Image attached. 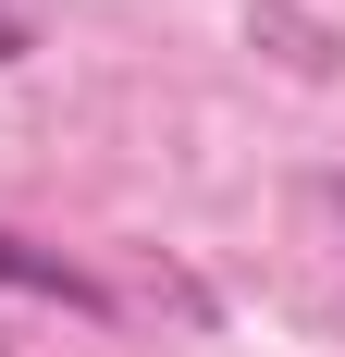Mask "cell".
Wrapping results in <instances>:
<instances>
[{
  "label": "cell",
  "instance_id": "obj_2",
  "mask_svg": "<svg viewBox=\"0 0 345 357\" xmlns=\"http://www.w3.org/2000/svg\"><path fill=\"white\" fill-rule=\"evenodd\" d=\"M25 50H37V25H25V13H13V0H0V74L25 62Z\"/></svg>",
  "mask_w": 345,
  "mask_h": 357
},
{
  "label": "cell",
  "instance_id": "obj_3",
  "mask_svg": "<svg viewBox=\"0 0 345 357\" xmlns=\"http://www.w3.org/2000/svg\"><path fill=\"white\" fill-rule=\"evenodd\" d=\"M333 210H345V173H333Z\"/></svg>",
  "mask_w": 345,
  "mask_h": 357
},
{
  "label": "cell",
  "instance_id": "obj_1",
  "mask_svg": "<svg viewBox=\"0 0 345 357\" xmlns=\"http://www.w3.org/2000/svg\"><path fill=\"white\" fill-rule=\"evenodd\" d=\"M0 284H13V296H50V308H74V321H99V308H111L99 271H74L62 247H25V234H0Z\"/></svg>",
  "mask_w": 345,
  "mask_h": 357
}]
</instances>
